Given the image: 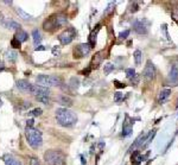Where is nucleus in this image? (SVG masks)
<instances>
[{"mask_svg":"<svg viewBox=\"0 0 178 165\" xmlns=\"http://www.w3.org/2000/svg\"><path fill=\"white\" fill-rule=\"evenodd\" d=\"M56 120L63 127H72L77 122V117L68 108H58L56 111Z\"/></svg>","mask_w":178,"mask_h":165,"instance_id":"nucleus-1","label":"nucleus"},{"mask_svg":"<svg viewBox=\"0 0 178 165\" xmlns=\"http://www.w3.org/2000/svg\"><path fill=\"white\" fill-rule=\"evenodd\" d=\"M67 25V16L64 13H56L52 14L51 17H49L43 24V28L45 31H50L52 32L55 30L61 29Z\"/></svg>","mask_w":178,"mask_h":165,"instance_id":"nucleus-2","label":"nucleus"},{"mask_svg":"<svg viewBox=\"0 0 178 165\" xmlns=\"http://www.w3.org/2000/svg\"><path fill=\"white\" fill-rule=\"evenodd\" d=\"M25 137H26V140L29 142V145L35 150L39 148L43 144L42 132L35 127H26L25 128Z\"/></svg>","mask_w":178,"mask_h":165,"instance_id":"nucleus-3","label":"nucleus"},{"mask_svg":"<svg viewBox=\"0 0 178 165\" xmlns=\"http://www.w3.org/2000/svg\"><path fill=\"white\" fill-rule=\"evenodd\" d=\"M44 160L47 165H65L67 157L59 150H49L44 153Z\"/></svg>","mask_w":178,"mask_h":165,"instance_id":"nucleus-4","label":"nucleus"},{"mask_svg":"<svg viewBox=\"0 0 178 165\" xmlns=\"http://www.w3.org/2000/svg\"><path fill=\"white\" fill-rule=\"evenodd\" d=\"M36 82L42 87H59L63 84V80L56 75H38L36 77Z\"/></svg>","mask_w":178,"mask_h":165,"instance_id":"nucleus-5","label":"nucleus"},{"mask_svg":"<svg viewBox=\"0 0 178 165\" xmlns=\"http://www.w3.org/2000/svg\"><path fill=\"white\" fill-rule=\"evenodd\" d=\"M75 36H76L75 29L74 28H68L58 36V41L61 42L62 45H67V44H70L72 42V39L75 38Z\"/></svg>","mask_w":178,"mask_h":165,"instance_id":"nucleus-6","label":"nucleus"},{"mask_svg":"<svg viewBox=\"0 0 178 165\" xmlns=\"http://www.w3.org/2000/svg\"><path fill=\"white\" fill-rule=\"evenodd\" d=\"M142 76L145 78V81H147V82L152 81L156 76V67L151 61L146 62V65H145L144 71H142Z\"/></svg>","mask_w":178,"mask_h":165,"instance_id":"nucleus-7","label":"nucleus"},{"mask_svg":"<svg viewBox=\"0 0 178 165\" xmlns=\"http://www.w3.org/2000/svg\"><path fill=\"white\" fill-rule=\"evenodd\" d=\"M148 23L147 20L142 19V20H134L133 23V29L138 35H146L148 32Z\"/></svg>","mask_w":178,"mask_h":165,"instance_id":"nucleus-8","label":"nucleus"},{"mask_svg":"<svg viewBox=\"0 0 178 165\" xmlns=\"http://www.w3.org/2000/svg\"><path fill=\"white\" fill-rule=\"evenodd\" d=\"M30 94H32L35 98H42V96H50V90L49 88L42 87L38 84H32L31 86V90Z\"/></svg>","mask_w":178,"mask_h":165,"instance_id":"nucleus-9","label":"nucleus"},{"mask_svg":"<svg viewBox=\"0 0 178 165\" xmlns=\"http://www.w3.org/2000/svg\"><path fill=\"white\" fill-rule=\"evenodd\" d=\"M167 84L172 86V87L178 86V63L172 64L171 70H170L169 76H167Z\"/></svg>","mask_w":178,"mask_h":165,"instance_id":"nucleus-10","label":"nucleus"},{"mask_svg":"<svg viewBox=\"0 0 178 165\" xmlns=\"http://www.w3.org/2000/svg\"><path fill=\"white\" fill-rule=\"evenodd\" d=\"M90 50H91V48H90L89 44H84V43L80 44L74 49V57L75 58H82V57L87 56L90 52Z\"/></svg>","mask_w":178,"mask_h":165,"instance_id":"nucleus-11","label":"nucleus"},{"mask_svg":"<svg viewBox=\"0 0 178 165\" xmlns=\"http://www.w3.org/2000/svg\"><path fill=\"white\" fill-rule=\"evenodd\" d=\"M133 119H131L128 115H126V119H125V122L122 125V137H128L132 134L133 132Z\"/></svg>","mask_w":178,"mask_h":165,"instance_id":"nucleus-12","label":"nucleus"},{"mask_svg":"<svg viewBox=\"0 0 178 165\" xmlns=\"http://www.w3.org/2000/svg\"><path fill=\"white\" fill-rule=\"evenodd\" d=\"M146 137H147V133H141L140 136L138 137V138L136 139V142L131 145L130 152H134V151H136V148H142L144 142H145V140H146Z\"/></svg>","mask_w":178,"mask_h":165,"instance_id":"nucleus-13","label":"nucleus"},{"mask_svg":"<svg viewBox=\"0 0 178 165\" xmlns=\"http://www.w3.org/2000/svg\"><path fill=\"white\" fill-rule=\"evenodd\" d=\"M31 83L29 81H26V80H18L17 83H16V87H17L20 92H23V93H30V90H31Z\"/></svg>","mask_w":178,"mask_h":165,"instance_id":"nucleus-14","label":"nucleus"},{"mask_svg":"<svg viewBox=\"0 0 178 165\" xmlns=\"http://www.w3.org/2000/svg\"><path fill=\"white\" fill-rule=\"evenodd\" d=\"M2 160L6 165H23L20 163V160H18L16 157H13L12 154L6 153L2 156Z\"/></svg>","mask_w":178,"mask_h":165,"instance_id":"nucleus-15","label":"nucleus"},{"mask_svg":"<svg viewBox=\"0 0 178 165\" xmlns=\"http://www.w3.org/2000/svg\"><path fill=\"white\" fill-rule=\"evenodd\" d=\"M144 159H145V157H144L139 151H134V152H132V156H131V162H132V164L133 165H140Z\"/></svg>","mask_w":178,"mask_h":165,"instance_id":"nucleus-16","label":"nucleus"},{"mask_svg":"<svg viewBox=\"0 0 178 165\" xmlns=\"http://www.w3.org/2000/svg\"><path fill=\"white\" fill-rule=\"evenodd\" d=\"M170 95H171V90H170V89H164V90H161L159 93V96H158V102H159L160 105L165 103L166 100L170 98Z\"/></svg>","mask_w":178,"mask_h":165,"instance_id":"nucleus-17","label":"nucleus"},{"mask_svg":"<svg viewBox=\"0 0 178 165\" xmlns=\"http://www.w3.org/2000/svg\"><path fill=\"white\" fill-rule=\"evenodd\" d=\"M14 38L16 39H18V41L20 42H26L27 41V38H29V35L25 32V31H23V30L20 29V30H18L17 31V33H16V36H14Z\"/></svg>","mask_w":178,"mask_h":165,"instance_id":"nucleus-18","label":"nucleus"},{"mask_svg":"<svg viewBox=\"0 0 178 165\" xmlns=\"http://www.w3.org/2000/svg\"><path fill=\"white\" fill-rule=\"evenodd\" d=\"M5 26L6 29H10V30H16V31H18V30H20V24H18L17 22H14V20H6L5 23Z\"/></svg>","mask_w":178,"mask_h":165,"instance_id":"nucleus-19","label":"nucleus"},{"mask_svg":"<svg viewBox=\"0 0 178 165\" xmlns=\"http://www.w3.org/2000/svg\"><path fill=\"white\" fill-rule=\"evenodd\" d=\"M156 132L157 131L156 130H152V131H150L147 133V137H146V140H145V142H144V145H142V148H146L151 144V142L153 140V138H154V136H156Z\"/></svg>","mask_w":178,"mask_h":165,"instance_id":"nucleus-20","label":"nucleus"},{"mask_svg":"<svg viewBox=\"0 0 178 165\" xmlns=\"http://www.w3.org/2000/svg\"><path fill=\"white\" fill-rule=\"evenodd\" d=\"M6 59L10 62V63H14L16 61H17V57H18V53L16 51H13V50H8L7 52H6Z\"/></svg>","mask_w":178,"mask_h":165,"instance_id":"nucleus-21","label":"nucleus"},{"mask_svg":"<svg viewBox=\"0 0 178 165\" xmlns=\"http://www.w3.org/2000/svg\"><path fill=\"white\" fill-rule=\"evenodd\" d=\"M100 30V26H96V31H93L91 32V35H90V37H89V45H90V48H93L96 44V36H97V31Z\"/></svg>","mask_w":178,"mask_h":165,"instance_id":"nucleus-22","label":"nucleus"},{"mask_svg":"<svg viewBox=\"0 0 178 165\" xmlns=\"http://www.w3.org/2000/svg\"><path fill=\"white\" fill-rule=\"evenodd\" d=\"M32 38H33V43H35V45L41 44L42 35H41V32H39L38 30H33V31H32Z\"/></svg>","mask_w":178,"mask_h":165,"instance_id":"nucleus-23","label":"nucleus"},{"mask_svg":"<svg viewBox=\"0 0 178 165\" xmlns=\"http://www.w3.org/2000/svg\"><path fill=\"white\" fill-rule=\"evenodd\" d=\"M58 100H59V103H61V105H63V106H67V107L72 106V100H71L70 98L65 96V95H63V96H61V98H59Z\"/></svg>","mask_w":178,"mask_h":165,"instance_id":"nucleus-24","label":"nucleus"},{"mask_svg":"<svg viewBox=\"0 0 178 165\" xmlns=\"http://www.w3.org/2000/svg\"><path fill=\"white\" fill-rule=\"evenodd\" d=\"M16 12H17L18 14L20 16V18H23L24 20H31V19H32V16H30L29 13H26L24 10L19 8V7H17V8H16Z\"/></svg>","mask_w":178,"mask_h":165,"instance_id":"nucleus-25","label":"nucleus"},{"mask_svg":"<svg viewBox=\"0 0 178 165\" xmlns=\"http://www.w3.org/2000/svg\"><path fill=\"white\" fill-rule=\"evenodd\" d=\"M102 51H100V52H97L96 55H95L94 57H93V61H91V64L95 65V67H97V65L100 64L101 62H102Z\"/></svg>","mask_w":178,"mask_h":165,"instance_id":"nucleus-26","label":"nucleus"},{"mask_svg":"<svg viewBox=\"0 0 178 165\" xmlns=\"http://www.w3.org/2000/svg\"><path fill=\"white\" fill-rule=\"evenodd\" d=\"M141 57H142L141 51H140V50H136V51H134V61H136V65L141 64Z\"/></svg>","mask_w":178,"mask_h":165,"instance_id":"nucleus-27","label":"nucleus"},{"mask_svg":"<svg viewBox=\"0 0 178 165\" xmlns=\"http://www.w3.org/2000/svg\"><path fill=\"white\" fill-rule=\"evenodd\" d=\"M42 113H43V111H42L41 108H35V109L30 111L29 115H30V117H41Z\"/></svg>","mask_w":178,"mask_h":165,"instance_id":"nucleus-28","label":"nucleus"},{"mask_svg":"<svg viewBox=\"0 0 178 165\" xmlns=\"http://www.w3.org/2000/svg\"><path fill=\"white\" fill-rule=\"evenodd\" d=\"M126 75H127V77H128L130 80H132V78L136 75V70H134L133 68H128V69H126Z\"/></svg>","mask_w":178,"mask_h":165,"instance_id":"nucleus-29","label":"nucleus"},{"mask_svg":"<svg viewBox=\"0 0 178 165\" xmlns=\"http://www.w3.org/2000/svg\"><path fill=\"white\" fill-rule=\"evenodd\" d=\"M124 100V94L122 93H120V92H116L115 94H114V102H121V101Z\"/></svg>","mask_w":178,"mask_h":165,"instance_id":"nucleus-30","label":"nucleus"},{"mask_svg":"<svg viewBox=\"0 0 178 165\" xmlns=\"http://www.w3.org/2000/svg\"><path fill=\"white\" fill-rule=\"evenodd\" d=\"M36 100L44 103V105H49L50 103V96H42V98H36Z\"/></svg>","mask_w":178,"mask_h":165,"instance_id":"nucleus-31","label":"nucleus"},{"mask_svg":"<svg viewBox=\"0 0 178 165\" xmlns=\"http://www.w3.org/2000/svg\"><path fill=\"white\" fill-rule=\"evenodd\" d=\"M113 70H114V65L113 64L108 63V64L105 65V74H106V75H109Z\"/></svg>","mask_w":178,"mask_h":165,"instance_id":"nucleus-32","label":"nucleus"},{"mask_svg":"<svg viewBox=\"0 0 178 165\" xmlns=\"http://www.w3.org/2000/svg\"><path fill=\"white\" fill-rule=\"evenodd\" d=\"M114 7H115V4H114V2H109V5H108V7H107L106 11L103 12V14H105V16L109 14V13H111V12L114 10Z\"/></svg>","mask_w":178,"mask_h":165,"instance_id":"nucleus-33","label":"nucleus"},{"mask_svg":"<svg viewBox=\"0 0 178 165\" xmlns=\"http://www.w3.org/2000/svg\"><path fill=\"white\" fill-rule=\"evenodd\" d=\"M20 44H22V43L18 41V39H16V38H13L11 41V47L14 48V49H19V48H20Z\"/></svg>","mask_w":178,"mask_h":165,"instance_id":"nucleus-34","label":"nucleus"},{"mask_svg":"<svg viewBox=\"0 0 178 165\" xmlns=\"http://www.w3.org/2000/svg\"><path fill=\"white\" fill-rule=\"evenodd\" d=\"M128 36H130V30H125V31H122V32H120L119 38H120V39H126Z\"/></svg>","mask_w":178,"mask_h":165,"instance_id":"nucleus-35","label":"nucleus"},{"mask_svg":"<svg viewBox=\"0 0 178 165\" xmlns=\"http://www.w3.org/2000/svg\"><path fill=\"white\" fill-rule=\"evenodd\" d=\"M78 83H80V82H78V80H77V78H75V77H74V78H71L70 86L74 89H77V87H78Z\"/></svg>","mask_w":178,"mask_h":165,"instance_id":"nucleus-36","label":"nucleus"},{"mask_svg":"<svg viewBox=\"0 0 178 165\" xmlns=\"http://www.w3.org/2000/svg\"><path fill=\"white\" fill-rule=\"evenodd\" d=\"M29 163L30 165H41V162L37 159V158H35V157H31V158H29Z\"/></svg>","mask_w":178,"mask_h":165,"instance_id":"nucleus-37","label":"nucleus"},{"mask_svg":"<svg viewBox=\"0 0 178 165\" xmlns=\"http://www.w3.org/2000/svg\"><path fill=\"white\" fill-rule=\"evenodd\" d=\"M172 17H173L175 20H178V6L173 8V11H172Z\"/></svg>","mask_w":178,"mask_h":165,"instance_id":"nucleus-38","label":"nucleus"},{"mask_svg":"<svg viewBox=\"0 0 178 165\" xmlns=\"http://www.w3.org/2000/svg\"><path fill=\"white\" fill-rule=\"evenodd\" d=\"M33 125H35L33 119H29V120L26 121V127H33Z\"/></svg>","mask_w":178,"mask_h":165,"instance_id":"nucleus-39","label":"nucleus"},{"mask_svg":"<svg viewBox=\"0 0 178 165\" xmlns=\"http://www.w3.org/2000/svg\"><path fill=\"white\" fill-rule=\"evenodd\" d=\"M5 23H6V19L4 18V14L0 12V25H2V26H4Z\"/></svg>","mask_w":178,"mask_h":165,"instance_id":"nucleus-40","label":"nucleus"},{"mask_svg":"<svg viewBox=\"0 0 178 165\" xmlns=\"http://www.w3.org/2000/svg\"><path fill=\"white\" fill-rule=\"evenodd\" d=\"M161 29H163V31H164V33H165L166 38H169V35H167V30H166V25H165V24L163 25V28H161Z\"/></svg>","mask_w":178,"mask_h":165,"instance_id":"nucleus-41","label":"nucleus"},{"mask_svg":"<svg viewBox=\"0 0 178 165\" xmlns=\"http://www.w3.org/2000/svg\"><path fill=\"white\" fill-rule=\"evenodd\" d=\"M35 50H36V51H38V50H45V48L42 47V45H41V47H37V48H36Z\"/></svg>","mask_w":178,"mask_h":165,"instance_id":"nucleus-42","label":"nucleus"},{"mask_svg":"<svg viewBox=\"0 0 178 165\" xmlns=\"http://www.w3.org/2000/svg\"><path fill=\"white\" fill-rule=\"evenodd\" d=\"M115 83H116V87H120V88H122V87H125V84H121V83H119L115 81Z\"/></svg>","mask_w":178,"mask_h":165,"instance_id":"nucleus-43","label":"nucleus"},{"mask_svg":"<svg viewBox=\"0 0 178 165\" xmlns=\"http://www.w3.org/2000/svg\"><path fill=\"white\" fill-rule=\"evenodd\" d=\"M4 69H5V67H4V63H1V62H0V71H2Z\"/></svg>","mask_w":178,"mask_h":165,"instance_id":"nucleus-44","label":"nucleus"},{"mask_svg":"<svg viewBox=\"0 0 178 165\" xmlns=\"http://www.w3.org/2000/svg\"><path fill=\"white\" fill-rule=\"evenodd\" d=\"M4 4H6V5H12L13 2H12V1H4Z\"/></svg>","mask_w":178,"mask_h":165,"instance_id":"nucleus-45","label":"nucleus"},{"mask_svg":"<svg viewBox=\"0 0 178 165\" xmlns=\"http://www.w3.org/2000/svg\"><path fill=\"white\" fill-rule=\"evenodd\" d=\"M1 105H2V102H1V100H0V106H1Z\"/></svg>","mask_w":178,"mask_h":165,"instance_id":"nucleus-46","label":"nucleus"}]
</instances>
